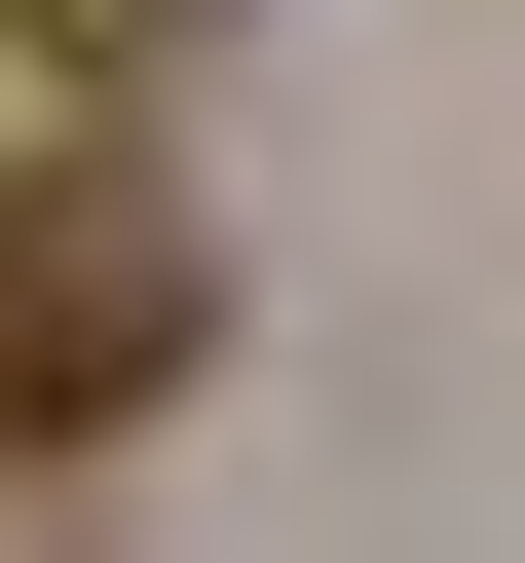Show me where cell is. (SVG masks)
Returning <instances> with one entry per match:
<instances>
[{"instance_id":"cell-1","label":"cell","mask_w":525,"mask_h":563,"mask_svg":"<svg viewBox=\"0 0 525 563\" xmlns=\"http://www.w3.org/2000/svg\"><path fill=\"white\" fill-rule=\"evenodd\" d=\"M188 376V225L113 188V151H38V188H0V413H38V451H113Z\"/></svg>"},{"instance_id":"cell-2","label":"cell","mask_w":525,"mask_h":563,"mask_svg":"<svg viewBox=\"0 0 525 563\" xmlns=\"http://www.w3.org/2000/svg\"><path fill=\"white\" fill-rule=\"evenodd\" d=\"M38 38H188V0H38Z\"/></svg>"}]
</instances>
